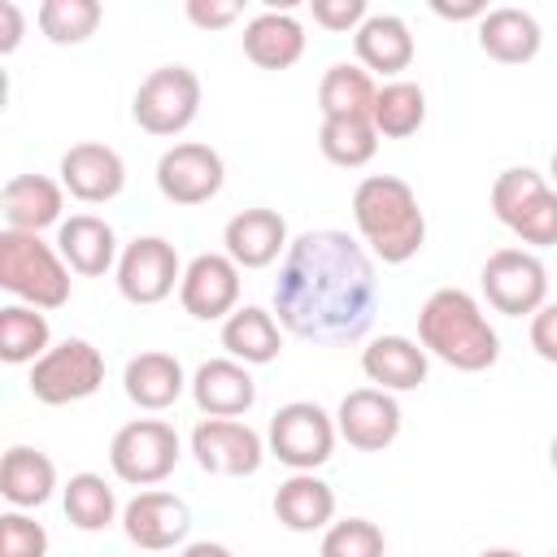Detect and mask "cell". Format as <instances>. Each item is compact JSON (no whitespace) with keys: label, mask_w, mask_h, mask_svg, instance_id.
Returning <instances> with one entry per match:
<instances>
[{"label":"cell","mask_w":557,"mask_h":557,"mask_svg":"<svg viewBox=\"0 0 557 557\" xmlns=\"http://www.w3.org/2000/svg\"><path fill=\"white\" fill-rule=\"evenodd\" d=\"M191 396H196L200 413H209V418H239V413L252 409L257 383H252V374L235 357H218V361H205L196 370Z\"/></svg>","instance_id":"cell-19"},{"label":"cell","mask_w":557,"mask_h":557,"mask_svg":"<svg viewBox=\"0 0 557 557\" xmlns=\"http://www.w3.org/2000/svg\"><path fill=\"white\" fill-rule=\"evenodd\" d=\"M379 300L374 261L344 231H305L278 270L274 313L313 344H352L370 331Z\"/></svg>","instance_id":"cell-1"},{"label":"cell","mask_w":557,"mask_h":557,"mask_svg":"<svg viewBox=\"0 0 557 557\" xmlns=\"http://www.w3.org/2000/svg\"><path fill=\"white\" fill-rule=\"evenodd\" d=\"M274 518L296 535L322 531L335 518V492L313 474H292L274 492Z\"/></svg>","instance_id":"cell-25"},{"label":"cell","mask_w":557,"mask_h":557,"mask_svg":"<svg viewBox=\"0 0 557 557\" xmlns=\"http://www.w3.org/2000/svg\"><path fill=\"white\" fill-rule=\"evenodd\" d=\"M222 244H226V257L244 270H265L270 261H278L287 244V222L274 213V209H244L226 222L222 231Z\"/></svg>","instance_id":"cell-17"},{"label":"cell","mask_w":557,"mask_h":557,"mask_svg":"<svg viewBox=\"0 0 557 557\" xmlns=\"http://www.w3.org/2000/svg\"><path fill=\"white\" fill-rule=\"evenodd\" d=\"M174 283H183V270H178V252L170 239L144 235V239L126 244V252L117 261V292L131 305H161L174 292Z\"/></svg>","instance_id":"cell-11"},{"label":"cell","mask_w":557,"mask_h":557,"mask_svg":"<svg viewBox=\"0 0 557 557\" xmlns=\"http://www.w3.org/2000/svg\"><path fill=\"white\" fill-rule=\"evenodd\" d=\"M418 339L431 357H440L444 366H453L461 374H479V370L496 366V357H500V339H496L492 322L483 318L479 300L461 287H440L426 296V305L418 313Z\"/></svg>","instance_id":"cell-2"},{"label":"cell","mask_w":557,"mask_h":557,"mask_svg":"<svg viewBox=\"0 0 557 557\" xmlns=\"http://www.w3.org/2000/svg\"><path fill=\"white\" fill-rule=\"evenodd\" d=\"M126 183V165L122 157L109 148V144H74L65 157H61V187L83 200V205H104L122 191Z\"/></svg>","instance_id":"cell-16"},{"label":"cell","mask_w":557,"mask_h":557,"mask_svg":"<svg viewBox=\"0 0 557 557\" xmlns=\"http://www.w3.org/2000/svg\"><path fill=\"white\" fill-rule=\"evenodd\" d=\"M357 61L374 74H400L413 61V35L400 17L379 13L357 26Z\"/></svg>","instance_id":"cell-27"},{"label":"cell","mask_w":557,"mask_h":557,"mask_svg":"<svg viewBox=\"0 0 557 557\" xmlns=\"http://www.w3.org/2000/svg\"><path fill=\"white\" fill-rule=\"evenodd\" d=\"M479 48L500 65H527L540 52V22L527 9H492L479 22Z\"/></svg>","instance_id":"cell-22"},{"label":"cell","mask_w":557,"mask_h":557,"mask_svg":"<svg viewBox=\"0 0 557 557\" xmlns=\"http://www.w3.org/2000/svg\"><path fill=\"white\" fill-rule=\"evenodd\" d=\"M318 148H322V157L331 165L357 170L379 152V131H374L370 117H331L318 131Z\"/></svg>","instance_id":"cell-30"},{"label":"cell","mask_w":557,"mask_h":557,"mask_svg":"<svg viewBox=\"0 0 557 557\" xmlns=\"http://www.w3.org/2000/svg\"><path fill=\"white\" fill-rule=\"evenodd\" d=\"M553 178H557V152H553Z\"/></svg>","instance_id":"cell-47"},{"label":"cell","mask_w":557,"mask_h":557,"mask_svg":"<svg viewBox=\"0 0 557 557\" xmlns=\"http://www.w3.org/2000/svg\"><path fill=\"white\" fill-rule=\"evenodd\" d=\"M65 518L78 531H104L117 518V496L100 474H74L65 483Z\"/></svg>","instance_id":"cell-33"},{"label":"cell","mask_w":557,"mask_h":557,"mask_svg":"<svg viewBox=\"0 0 557 557\" xmlns=\"http://www.w3.org/2000/svg\"><path fill=\"white\" fill-rule=\"evenodd\" d=\"M270 453L296 474H313L335 453V422L313 400H292L270 418Z\"/></svg>","instance_id":"cell-8"},{"label":"cell","mask_w":557,"mask_h":557,"mask_svg":"<svg viewBox=\"0 0 557 557\" xmlns=\"http://www.w3.org/2000/svg\"><path fill=\"white\" fill-rule=\"evenodd\" d=\"M0 287L30 309H61L70 300V265L39 235L0 231Z\"/></svg>","instance_id":"cell-4"},{"label":"cell","mask_w":557,"mask_h":557,"mask_svg":"<svg viewBox=\"0 0 557 557\" xmlns=\"http://www.w3.org/2000/svg\"><path fill=\"white\" fill-rule=\"evenodd\" d=\"M122 531L135 548H148V553H165L174 544L187 540L191 531V509L170 496V492H139L126 513H122Z\"/></svg>","instance_id":"cell-15"},{"label":"cell","mask_w":557,"mask_h":557,"mask_svg":"<svg viewBox=\"0 0 557 557\" xmlns=\"http://www.w3.org/2000/svg\"><path fill=\"white\" fill-rule=\"evenodd\" d=\"M0 557H48V531L26 513L0 518Z\"/></svg>","instance_id":"cell-38"},{"label":"cell","mask_w":557,"mask_h":557,"mask_svg":"<svg viewBox=\"0 0 557 557\" xmlns=\"http://www.w3.org/2000/svg\"><path fill=\"white\" fill-rule=\"evenodd\" d=\"M335 431L357 448V453H383L400 435V405L383 387H357L339 400Z\"/></svg>","instance_id":"cell-14"},{"label":"cell","mask_w":557,"mask_h":557,"mask_svg":"<svg viewBox=\"0 0 557 557\" xmlns=\"http://www.w3.org/2000/svg\"><path fill=\"white\" fill-rule=\"evenodd\" d=\"M548 461H553V470H557V435H553V444H548Z\"/></svg>","instance_id":"cell-46"},{"label":"cell","mask_w":557,"mask_h":557,"mask_svg":"<svg viewBox=\"0 0 557 557\" xmlns=\"http://www.w3.org/2000/svg\"><path fill=\"white\" fill-rule=\"evenodd\" d=\"M235 17H239L235 0H187V22L200 26V30H222Z\"/></svg>","instance_id":"cell-40"},{"label":"cell","mask_w":557,"mask_h":557,"mask_svg":"<svg viewBox=\"0 0 557 557\" xmlns=\"http://www.w3.org/2000/svg\"><path fill=\"white\" fill-rule=\"evenodd\" d=\"M352 218L370 252L387 265H405L426 244V218L413 187L396 174H370L352 191Z\"/></svg>","instance_id":"cell-3"},{"label":"cell","mask_w":557,"mask_h":557,"mask_svg":"<svg viewBox=\"0 0 557 557\" xmlns=\"http://www.w3.org/2000/svg\"><path fill=\"white\" fill-rule=\"evenodd\" d=\"M531 348L557 366V305H544L531 313Z\"/></svg>","instance_id":"cell-41"},{"label":"cell","mask_w":557,"mask_h":557,"mask_svg":"<svg viewBox=\"0 0 557 557\" xmlns=\"http://www.w3.org/2000/svg\"><path fill=\"white\" fill-rule=\"evenodd\" d=\"M100 17H104V9L96 0H44L39 4V30L61 48L87 44L96 35Z\"/></svg>","instance_id":"cell-34"},{"label":"cell","mask_w":557,"mask_h":557,"mask_svg":"<svg viewBox=\"0 0 557 557\" xmlns=\"http://www.w3.org/2000/svg\"><path fill=\"white\" fill-rule=\"evenodd\" d=\"M313 22L322 30L344 35V30L366 22V0H313Z\"/></svg>","instance_id":"cell-39"},{"label":"cell","mask_w":557,"mask_h":557,"mask_svg":"<svg viewBox=\"0 0 557 557\" xmlns=\"http://www.w3.org/2000/svg\"><path fill=\"white\" fill-rule=\"evenodd\" d=\"M22 30H26L22 9H17L13 0H0V57H9V52L22 44Z\"/></svg>","instance_id":"cell-42"},{"label":"cell","mask_w":557,"mask_h":557,"mask_svg":"<svg viewBox=\"0 0 557 557\" xmlns=\"http://www.w3.org/2000/svg\"><path fill=\"white\" fill-rule=\"evenodd\" d=\"M431 9H435L440 17H448V22H470V17H487V9H483L479 0H457V4H453V0H435Z\"/></svg>","instance_id":"cell-43"},{"label":"cell","mask_w":557,"mask_h":557,"mask_svg":"<svg viewBox=\"0 0 557 557\" xmlns=\"http://www.w3.org/2000/svg\"><path fill=\"white\" fill-rule=\"evenodd\" d=\"M191 457L205 474H226V479H244V474H257L265 448H261V435L248 426V422H235V418H205L196 431H191Z\"/></svg>","instance_id":"cell-10"},{"label":"cell","mask_w":557,"mask_h":557,"mask_svg":"<svg viewBox=\"0 0 557 557\" xmlns=\"http://www.w3.org/2000/svg\"><path fill=\"white\" fill-rule=\"evenodd\" d=\"M522 244H535V248H553L557 244V191L553 187H544L527 209H522V218L509 226Z\"/></svg>","instance_id":"cell-37"},{"label":"cell","mask_w":557,"mask_h":557,"mask_svg":"<svg viewBox=\"0 0 557 557\" xmlns=\"http://www.w3.org/2000/svg\"><path fill=\"white\" fill-rule=\"evenodd\" d=\"M183 557H231V548H222V544H209V540H200V544H187V548H183Z\"/></svg>","instance_id":"cell-44"},{"label":"cell","mask_w":557,"mask_h":557,"mask_svg":"<svg viewBox=\"0 0 557 557\" xmlns=\"http://www.w3.org/2000/svg\"><path fill=\"white\" fill-rule=\"evenodd\" d=\"M383 531L370 518H344L322 535V557H383Z\"/></svg>","instance_id":"cell-36"},{"label":"cell","mask_w":557,"mask_h":557,"mask_svg":"<svg viewBox=\"0 0 557 557\" xmlns=\"http://www.w3.org/2000/svg\"><path fill=\"white\" fill-rule=\"evenodd\" d=\"M553 557H557V553H553Z\"/></svg>","instance_id":"cell-48"},{"label":"cell","mask_w":557,"mask_h":557,"mask_svg":"<svg viewBox=\"0 0 557 557\" xmlns=\"http://www.w3.org/2000/svg\"><path fill=\"white\" fill-rule=\"evenodd\" d=\"M52 487H57V466L39 448L17 444V448H9L0 457V496L9 505L35 509V505H44L52 496Z\"/></svg>","instance_id":"cell-26"},{"label":"cell","mask_w":557,"mask_h":557,"mask_svg":"<svg viewBox=\"0 0 557 557\" xmlns=\"http://www.w3.org/2000/svg\"><path fill=\"white\" fill-rule=\"evenodd\" d=\"M183 366L178 357L170 352H139L126 361V374H122V387L126 396L139 405V409H170L178 396H183Z\"/></svg>","instance_id":"cell-24"},{"label":"cell","mask_w":557,"mask_h":557,"mask_svg":"<svg viewBox=\"0 0 557 557\" xmlns=\"http://www.w3.org/2000/svg\"><path fill=\"white\" fill-rule=\"evenodd\" d=\"M305 52V30L287 13H261L244 26V57L257 70H287Z\"/></svg>","instance_id":"cell-23"},{"label":"cell","mask_w":557,"mask_h":557,"mask_svg":"<svg viewBox=\"0 0 557 557\" xmlns=\"http://www.w3.org/2000/svg\"><path fill=\"white\" fill-rule=\"evenodd\" d=\"M426 122V96L418 83H387L374 100V131L383 139H409Z\"/></svg>","instance_id":"cell-32"},{"label":"cell","mask_w":557,"mask_h":557,"mask_svg":"<svg viewBox=\"0 0 557 557\" xmlns=\"http://www.w3.org/2000/svg\"><path fill=\"white\" fill-rule=\"evenodd\" d=\"M479 557H518L513 548H487V553H479Z\"/></svg>","instance_id":"cell-45"},{"label":"cell","mask_w":557,"mask_h":557,"mask_svg":"<svg viewBox=\"0 0 557 557\" xmlns=\"http://www.w3.org/2000/svg\"><path fill=\"white\" fill-rule=\"evenodd\" d=\"M104 383V357L87 339H61L30 366V396L39 405H74Z\"/></svg>","instance_id":"cell-6"},{"label":"cell","mask_w":557,"mask_h":557,"mask_svg":"<svg viewBox=\"0 0 557 557\" xmlns=\"http://www.w3.org/2000/svg\"><path fill=\"white\" fill-rule=\"evenodd\" d=\"M374 100H379V87H374V78L366 70L331 65L322 74V87H318L322 122H331V117H370L374 122Z\"/></svg>","instance_id":"cell-29"},{"label":"cell","mask_w":557,"mask_h":557,"mask_svg":"<svg viewBox=\"0 0 557 557\" xmlns=\"http://www.w3.org/2000/svg\"><path fill=\"white\" fill-rule=\"evenodd\" d=\"M200 113V78L196 70L187 65H161L152 70L135 100H131V117L139 122V131L157 135V139H170V135H183Z\"/></svg>","instance_id":"cell-5"},{"label":"cell","mask_w":557,"mask_h":557,"mask_svg":"<svg viewBox=\"0 0 557 557\" xmlns=\"http://www.w3.org/2000/svg\"><path fill=\"white\" fill-rule=\"evenodd\" d=\"M0 218H4V231L39 235L44 226L61 222V183L44 174H13L0 191Z\"/></svg>","instance_id":"cell-18"},{"label":"cell","mask_w":557,"mask_h":557,"mask_svg":"<svg viewBox=\"0 0 557 557\" xmlns=\"http://www.w3.org/2000/svg\"><path fill=\"white\" fill-rule=\"evenodd\" d=\"M544 187H548L544 174H535L531 165H513V170H505V174L492 183V213H496L505 226H513V222L522 218V209H527Z\"/></svg>","instance_id":"cell-35"},{"label":"cell","mask_w":557,"mask_h":557,"mask_svg":"<svg viewBox=\"0 0 557 557\" xmlns=\"http://www.w3.org/2000/svg\"><path fill=\"white\" fill-rule=\"evenodd\" d=\"M483 296L496 313H509V318H522V313H535L544 309V292H548V270L535 252L527 248H496L487 261H483Z\"/></svg>","instance_id":"cell-9"},{"label":"cell","mask_w":557,"mask_h":557,"mask_svg":"<svg viewBox=\"0 0 557 557\" xmlns=\"http://www.w3.org/2000/svg\"><path fill=\"white\" fill-rule=\"evenodd\" d=\"M48 318L30 305H9L0 309V361L22 366V361H39L48 352Z\"/></svg>","instance_id":"cell-31"},{"label":"cell","mask_w":557,"mask_h":557,"mask_svg":"<svg viewBox=\"0 0 557 557\" xmlns=\"http://www.w3.org/2000/svg\"><path fill=\"white\" fill-rule=\"evenodd\" d=\"M183 448H178V435L170 422H157V418H139V422H126L113 444H109V466L122 483L131 487H152L161 483L174 466H178Z\"/></svg>","instance_id":"cell-7"},{"label":"cell","mask_w":557,"mask_h":557,"mask_svg":"<svg viewBox=\"0 0 557 557\" xmlns=\"http://www.w3.org/2000/svg\"><path fill=\"white\" fill-rule=\"evenodd\" d=\"M178 300L191 318L200 322H218V318H231L235 313V300H239V265L222 252H200L187 270H183V283H178Z\"/></svg>","instance_id":"cell-13"},{"label":"cell","mask_w":557,"mask_h":557,"mask_svg":"<svg viewBox=\"0 0 557 557\" xmlns=\"http://www.w3.org/2000/svg\"><path fill=\"white\" fill-rule=\"evenodd\" d=\"M361 370L383 392H413L426 383V348L405 335H379L361 352Z\"/></svg>","instance_id":"cell-21"},{"label":"cell","mask_w":557,"mask_h":557,"mask_svg":"<svg viewBox=\"0 0 557 557\" xmlns=\"http://www.w3.org/2000/svg\"><path fill=\"white\" fill-rule=\"evenodd\" d=\"M222 157L209 144H174L157 161V187L170 205H209L222 191Z\"/></svg>","instance_id":"cell-12"},{"label":"cell","mask_w":557,"mask_h":557,"mask_svg":"<svg viewBox=\"0 0 557 557\" xmlns=\"http://www.w3.org/2000/svg\"><path fill=\"white\" fill-rule=\"evenodd\" d=\"M222 348L244 366H265L283 352V335H278V322L265 309L244 305L222 322Z\"/></svg>","instance_id":"cell-28"},{"label":"cell","mask_w":557,"mask_h":557,"mask_svg":"<svg viewBox=\"0 0 557 557\" xmlns=\"http://www.w3.org/2000/svg\"><path fill=\"white\" fill-rule=\"evenodd\" d=\"M57 252H61V261H65L74 274L100 278V274L113 265V257H117V239H113V226H109L104 218H96V213H74V218H65L61 231H57Z\"/></svg>","instance_id":"cell-20"}]
</instances>
